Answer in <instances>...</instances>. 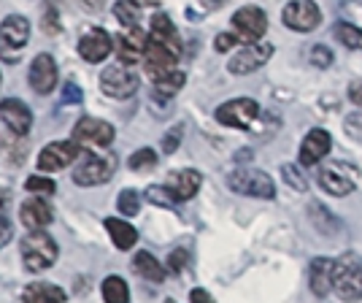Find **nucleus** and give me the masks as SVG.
I'll return each mask as SVG.
<instances>
[{
  "label": "nucleus",
  "instance_id": "nucleus-48",
  "mask_svg": "<svg viewBox=\"0 0 362 303\" xmlns=\"http://www.w3.org/2000/svg\"><path fill=\"white\" fill-rule=\"evenodd\" d=\"M130 3H136V6H157V0H130Z\"/></svg>",
  "mask_w": 362,
  "mask_h": 303
},
{
  "label": "nucleus",
  "instance_id": "nucleus-13",
  "mask_svg": "<svg viewBox=\"0 0 362 303\" xmlns=\"http://www.w3.org/2000/svg\"><path fill=\"white\" fill-rule=\"evenodd\" d=\"M76 157H81V147L76 141H54V144H49V147L41 149L38 168L54 173V171H62V168L71 166Z\"/></svg>",
  "mask_w": 362,
  "mask_h": 303
},
{
  "label": "nucleus",
  "instance_id": "nucleus-10",
  "mask_svg": "<svg viewBox=\"0 0 362 303\" xmlns=\"http://www.w3.org/2000/svg\"><path fill=\"white\" fill-rule=\"evenodd\" d=\"M233 30L241 38V44L259 41L265 35V30H268V16L257 6H243V8H238L233 14Z\"/></svg>",
  "mask_w": 362,
  "mask_h": 303
},
{
  "label": "nucleus",
  "instance_id": "nucleus-44",
  "mask_svg": "<svg viewBox=\"0 0 362 303\" xmlns=\"http://www.w3.org/2000/svg\"><path fill=\"white\" fill-rule=\"evenodd\" d=\"M189 301H192V303H216V301L211 298V295L206 292V290H200V287L189 292Z\"/></svg>",
  "mask_w": 362,
  "mask_h": 303
},
{
  "label": "nucleus",
  "instance_id": "nucleus-20",
  "mask_svg": "<svg viewBox=\"0 0 362 303\" xmlns=\"http://www.w3.org/2000/svg\"><path fill=\"white\" fill-rule=\"evenodd\" d=\"M19 219H22V225L30 227V230H44V227L54 219V212H52V206H49L46 198L35 195V198H28V200L22 203Z\"/></svg>",
  "mask_w": 362,
  "mask_h": 303
},
{
  "label": "nucleus",
  "instance_id": "nucleus-11",
  "mask_svg": "<svg viewBox=\"0 0 362 303\" xmlns=\"http://www.w3.org/2000/svg\"><path fill=\"white\" fill-rule=\"evenodd\" d=\"M273 57V44H259V41H252V44H243L233 57H230V74L243 76L252 74L257 68H262L265 62Z\"/></svg>",
  "mask_w": 362,
  "mask_h": 303
},
{
  "label": "nucleus",
  "instance_id": "nucleus-9",
  "mask_svg": "<svg viewBox=\"0 0 362 303\" xmlns=\"http://www.w3.org/2000/svg\"><path fill=\"white\" fill-rule=\"evenodd\" d=\"M74 141L81 149H103L114 141V125L106 120H95V117H84L76 122Z\"/></svg>",
  "mask_w": 362,
  "mask_h": 303
},
{
  "label": "nucleus",
  "instance_id": "nucleus-15",
  "mask_svg": "<svg viewBox=\"0 0 362 303\" xmlns=\"http://www.w3.org/2000/svg\"><path fill=\"white\" fill-rule=\"evenodd\" d=\"M144 68H146V74L151 76V81H157V79H163L165 74L170 71H176V62H179V55L176 52H170L168 46L157 44V41H151L146 44V52H144Z\"/></svg>",
  "mask_w": 362,
  "mask_h": 303
},
{
  "label": "nucleus",
  "instance_id": "nucleus-38",
  "mask_svg": "<svg viewBox=\"0 0 362 303\" xmlns=\"http://www.w3.org/2000/svg\"><path fill=\"white\" fill-rule=\"evenodd\" d=\"M181 136H184V127H181V125L170 127V130H168V136L163 138V152H165V154H173L176 147L181 144Z\"/></svg>",
  "mask_w": 362,
  "mask_h": 303
},
{
  "label": "nucleus",
  "instance_id": "nucleus-46",
  "mask_svg": "<svg viewBox=\"0 0 362 303\" xmlns=\"http://www.w3.org/2000/svg\"><path fill=\"white\" fill-rule=\"evenodd\" d=\"M8 203H11V195H8V190H6V187H0V214H6Z\"/></svg>",
  "mask_w": 362,
  "mask_h": 303
},
{
  "label": "nucleus",
  "instance_id": "nucleus-16",
  "mask_svg": "<svg viewBox=\"0 0 362 303\" xmlns=\"http://www.w3.org/2000/svg\"><path fill=\"white\" fill-rule=\"evenodd\" d=\"M0 122L14 133V136H28L30 133V125H33V114L30 108L25 106L22 101H16V98H8V101H3L0 103Z\"/></svg>",
  "mask_w": 362,
  "mask_h": 303
},
{
  "label": "nucleus",
  "instance_id": "nucleus-7",
  "mask_svg": "<svg viewBox=\"0 0 362 303\" xmlns=\"http://www.w3.org/2000/svg\"><path fill=\"white\" fill-rule=\"evenodd\" d=\"M141 87V76L133 71V65H114V68H106L100 74V90L106 92L108 98H117V101H127L133 98Z\"/></svg>",
  "mask_w": 362,
  "mask_h": 303
},
{
  "label": "nucleus",
  "instance_id": "nucleus-42",
  "mask_svg": "<svg viewBox=\"0 0 362 303\" xmlns=\"http://www.w3.org/2000/svg\"><path fill=\"white\" fill-rule=\"evenodd\" d=\"M11 236H14V225L0 214V249L6 246V244L11 241Z\"/></svg>",
  "mask_w": 362,
  "mask_h": 303
},
{
  "label": "nucleus",
  "instance_id": "nucleus-4",
  "mask_svg": "<svg viewBox=\"0 0 362 303\" xmlns=\"http://www.w3.org/2000/svg\"><path fill=\"white\" fill-rule=\"evenodd\" d=\"M227 187L238 195L259 198V200H271L276 198V184L273 179L259 171V168H235L230 176H227Z\"/></svg>",
  "mask_w": 362,
  "mask_h": 303
},
{
  "label": "nucleus",
  "instance_id": "nucleus-32",
  "mask_svg": "<svg viewBox=\"0 0 362 303\" xmlns=\"http://www.w3.org/2000/svg\"><path fill=\"white\" fill-rule=\"evenodd\" d=\"M127 166L133 168V171H149V168L157 166V152L149 149V147H144V149H138L136 154L130 157Z\"/></svg>",
  "mask_w": 362,
  "mask_h": 303
},
{
  "label": "nucleus",
  "instance_id": "nucleus-41",
  "mask_svg": "<svg viewBox=\"0 0 362 303\" xmlns=\"http://www.w3.org/2000/svg\"><path fill=\"white\" fill-rule=\"evenodd\" d=\"M46 25H44V30L49 33V35H57L60 33V19H57V11L54 8H46Z\"/></svg>",
  "mask_w": 362,
  "mask_h": 303
},
{
  "label": "nucleus",
  "instance_id": "nucleus-31",
  "mask_svg": "<svg viewBox=\"0 0 362 303\" xmlns=\"http://www.w3.org/2000/svg\"><path fill=\"white\" fill-rule=\"evenodd\" d=\"M117 209L124 217H136L141 212V198H138L136 190H122L119 198H117Z\"/></svg>",
  "mask_w": 362,
  "mask_h": 303
},
{
  "label": "nucleus",
  "instance_id": "nucleus-36",
  "mask_svg": "<svg viewBox=\"0 0 362 303\" xmlns=\"http://www.w3.org/2000/svg\"><path fill=\"white\" fill-rule=\"evenodd\" d=\"M311 62L317 65V68H330V62H332V52L327 49L325 44H317L314 49H311Z\"/></svg>",
  "mask_w": 362,
  "mask_h": 303
},
{
  "label": "nucleus",
  "instance_id": "nucleus-33",
  "mask_svg": "<svg viewBox=\"0 0 362 303\" xmlns=\"http://www.w3.org/2000/svg\"><path fill=\"white\" fill-rule=\"evenodd\" d=\"M146 198H149L154 206H168V209L179 203V200H176V195L168 190V184H165V187H157V184H151L149 190H146Z\"/></svg>",
  "mask_w": 362,
  "mask_h": 303
},
{
  "label": "nucleus",
  "instance_id": "nucleus-3",
  "mask_svg": "<svg viewBox=\"0 0 362 303\" xmlns=\"http://www.w3.org/2000/svg\"><path fill=\"white\" fill-rule=\"evenodd\" d=\"M332 292L346 303H354L362 298V263L354 255H344L335 260L332 268Z\"/></svg>",
  "mask_w": 362,
  "mask_h": 303
},
{
  "label": "nucleus",
  "instance_id": "nucleus-45",
  "mask_svg": "<svg viewBox=\"0 0 362 303\" xmlns=\"http://www.w3.org/2000/svg\"><path fill=\"white\" fill-rule=\"evenodd\" d=\"M349 101L354 103V106L362 108V81H357V84H351V90H349Z\"/></svg>",
  "mask_w": 362,
  "mask_h": 303
},
{
  "label": "nucleus",
  "instance_id": "nucleus-34",
  "mask_svg": "<svg viewBox=\"0 0 362 303\" xmlns=\"http://www.w3.org/2000/svg\"><path fill=\"white\" fill-rule=\"evenodd\" d=\"M281 176H284V182L292 187V190H298V193H305L308 190V182H305V176L300 173V168L287 163V166H281Z\"/></svg>",
  "mask_w": 362,
  "mask_h": 303
},
{
  "label": "nucleus",
  "instance_id": "nucleus-1",
  "mask_svg": "<svg viewBox=\"0 0 362 303\" xmlns=\"http://www.w3.org/2000/svg\"><path fill=\"white\" fill-rule=\"evenodd\" d=\"M117 154L111 152H95L87 149L81 152V160L74 168V182L78 187H95V184H106L114 171H117Z\"/></svg>",
  "mask_w": 362,
  "mask_h": 303
},
{
  "label": "nucleus",
  "instance_id": "nucleus-12",
  "mask_svg": "<svg viewBox=\"0 0 362 303\" xmlns=\"http://www.w3.org/2000/svg\"><path fill=\"white\" fill-rule=\"evenodd\" d=\"M281 19L289 30L308 33L322 22V11L314 0H289L281 11Z\"/></svg>",
  "mask_w": 362,
  "mask_h": 303
},
{
  "label": "nucleus",
  "instance_id": "nucleus-30",
  "mask_svg": "<svg viewBox=\"0 0 362 303\" xmlns=\"http://www.w3.org/2000/svg\"><path fill=\"white\" fill-rule=\"evenodd\" d=\"M335 38L346 46V49H362V30H357V28L349 25V22H341V25L335 28Z\"/></svg>",
  "mask_w": 362,
  "mask_h": 303
},
{
  "label": "nucleus",
  "instance_id": "nucleus-29",
  "mask_svg": "<svg viewBox=\"0 0 362 303\" xmlns=\"http://www.w3.org/2000/svg\"><path fill=\"white\" fill-rule=\"evenodd\" d=\"M184 81H187V76H184V71H170V74H165L163 79H157L154 81V87H157V92L160 95H165V98H170V95H176V92L184 87Z\"/></svg>",
  "mask_w": 362,
  "mask_h": 303
},
{
  "label": "nucleus",
  "instance_id": "nucleus-2",
  "mask_svg": "<svg viewBox=\"0 0 362 303\" xmlns=\"http://www.w3.org/2000/svg\"><path fill=\"white\" fill-rule=\"evenodd\" d=\"M19 252H22V260H25V265H28V271H35V273L52 268L57 255H60L54 239L46 236L44 230H30V233L19 241Z\"/></svg>",
  "mask_w": 362,
  "mask_h": 303
},
{
  "label": "nucleus",
  "instance_id": "nucleus-25",
  "mask_svg": "<svg viewBox=\"0 0 362 303\" xmlns=\"http://www.w3.org/2000/svg\"><path fill=\"white\" fill-rule=\"evenodd\" d=\"M106 230H108V236L114 239V244L119 246V249H133L136 246V241H138V230L130 222H124V219H106Z\"/></svg>",
  "mask_w": 362,
  "mask_h": 303
},
{
  "label": "nucleus",
  "instance_id": "nucleus-23",
  "mask_svg": "<svg viewBox=\"0 0 362 303\" xmlns=\"http://www.w3.org/2000/svg\"><path fill=\"white\" fill-rule=\"evenodd\" d=\"M332 268H335V260L330 258L311 260V292L317 298H325L332 292Z\"/></svg>",
  "mask_w": 362,
  "mask_h": 303
},
{
  "label": "nucleus",
  "instance_id": "nucleus-18",
  "mask_svg": "<svg viewBox=\"0 0 362 303\" xmlns=\"http://www.w3.org/2000/svg\"><path fill=\"white\" fill-rule=\"evenodd\" d=\"M111 49H114V41H111V35H108L106 30H100V28L84 33L81 41H78V55L87 62H103L108 55H111Z\"/></svg>",
  "mask_w": 362,
  "mask_h": 303
},
{
  "label": "nucleus",
  "instance_id": "nucleus-49",
  "mask_svg": "<svg viewBox=\"0 0 362 303\" xmlns=\"http://www.w3.org/2000/svg\"><path fill=\"white\" fill-rule=\"evenodd\" d=\"M168 303H173V301H168Z\"/></svg>",
  "mask_w": 362,
  "mask_h": 303
},
{
  "label": "nucleus",
  "instance_id": "nucleus-35",
  "mask_svg": "<svg viewBox=\"0 0 362 303\" xmlns=\"http://www.w3.org/2000/svg\"><path fill=\"white\" fill-rule=\"evenodd\" d=\"M25 190H28V193H38V195H54L57 182H54V179H44V176H30V179L25 182Z\"/></svg>",
  "mask_w": 362,
  "mask_h": 303
},
{
  "label": "nucleus",
  "instance_id": "nucleus-39",
  "mask_svg": "<svg viewBox=\"0 0 362 303\" xmlns=\"http://www.w3.org/2000/svg\"><path fill=\"white\" fill-rule=\"evenodd\" d=\"M241 44V38L235 35V33H219L216 35V41H214V46H216V52H230L233 46Z\"/></svg>",
  "mask_w": 362,
  "mask_h": 303
},
{
  "label": "nucleus",
  "instance_id": "nucleus-22",
  "mask_svg": "<svg viewBox=\"0 0 362 303\" xmlns=\"http://www.w3.org/2000/svg\"><path fill=\"white\" fill-rule=\"evenodd\" d=\"M149 38H151V41H157V44L168 46L170 52H176V55L181 57V38H179V33H176V25L170 22V16H168V14H154V16H151Z\"/></svg>",
  "mask_w": 362,
  "mask_h": 303
},
{
  "label": "nucleus",
  "instance_id": "nucleus-6",
  "mask_svg": "<svg viewBox=\"0 0 362 303\" xmlns=\"http://www.w3.org/2000/svg\"><path fill=\"white\" fill-rule=\"evenodd\" d=\"M357 182H360V171H357V166L346 163V160L327 163V166H322V171H319V184L335 198H344L349 193H354Z\"/></svg>",
  "mask_w": 362,
  "mask_h": 303
},
{
  "label": "nucleus",
  "instance_id": "nucleus-17",
  "mask_svg": "<svg viewBox=\"0 0 362 303\" xmlns=\"http://www.w3.org/2000/svg\"><path fill=\"white\" fill-rule=\"evenodd\" d=\"M332 147V138L327 130H322V127H314L308 136L303 138L300 144V166H317L322 163L325 157H327V152Z\"/></svg>",
  "mask_w": 362,
  "mask_h": 303
},
{
  "label": "nucleus",
  "instance_id": "nucleus-14",
  "mask_svg": "<svg viewBox=\"0 0 362 303\" xmlns=\"http://www.w3.org/2000/svg\"><path fill=\"white\" fill-rule=\"evenodd\" d=\"M149 44V35L141 30V28H127V30L117 35L114 41V52H117V60L122 65H136L138 60H144V52Z\"/></svg>",
  "mask_w": 362,
  "mask_h": 303
},
{
  "label": "nucleus",
  "instance_id": "nucleus-8",
  "mask_svg": "<svg viewBox=\"0 0 362 303\" xmlns=\"http://www.w3.org/2000/svg\"><path fill=\"white\" fill-rule=\"evenodd\" d=\"M257 120H259V103L252 98H235V101H227L216 108V122L225 127L249 130Z\"/></svg>",
  "mask_w": 362,
  "mask_h": 303
},
{
  "label": "nucleus",
  "instance_id": "nucleus-40",
  "mask_svg": "<svg viewBox=\"0 0 362 303\" xmlns=\"http://www.w3.org/2000/svg\"><path fill=\"white\" fill-rule=\"evenodd\" d=\"M168 265H170V271H173V273L184 271V265H187V252H184V249H176V252H170V258H168Z\"/></svg>",
  "mask_w": 362,
  "mask_h": 303
},
{
  "label": "nucleus",
  "instance_id": "nucleus-43",
  "mask_svg": "<svg viewBox=\"0 0 362 303\" xmlns=\"http://www.w3.org/2000/svg\"><path fill=\"white\" fill-rule=\"evenodd\" d=\"M78 101H81V90H78V84L68 81V84H65V92H62V103H78Z\"/></svg>",
  "mask_w": 362,
  "mask_h": 303
},
{
  "label": "nucleus",
  "instance_id": "nucleus-24",
  "mask_svg": "<svg viewBox=\"0 0 362 303\" xmlns=\"http://www.w3.org/2000/svg\"><path fill=\"white\" fill-rule=\"evenodd\" d=\"M22 301L25 303H68L65 292L54 285H46V282H38V285H30L22 292Z\"/></svg>",
  "mask_w": 362,
  "mask_h": 303
},
{
  "label": "nucleus",
  "instance_id": "nucleus-47",
  "mask_svg": "<svg viewBox=\"0 0 362 303\" xmlns=\"http://www.w3.org/2000/svg\"><path fill=\"white\" fill-rule=\"evenodd\" d=\"M227 0H203V6L206 8H219V6H225Z\"/></svg>",
  "mask_w": 362,
  "mask_h": 303
},
{
  "label": "nucleus",
  "instance_id": "nucleus-27",
  "mask_svg": "<svg viewBox=\"0 0 362 303\" xmlns=\"http://www.w3.org/2000/svg\"><path fill=\"white\" fill-rule=\"evenodd\" d=\"M103 301L106 303H127L130 301V290L119 276H108L103 282Z\"/></svg>",
  "mask_w": 362,
  "mask_h": 303
},
{
  "label": "nucleus",
  "instance_id": "nucleus-21",
  "mask_svg": "<svg viewBox=\"0 0 362 303\" xmlns=\"http://www.w3.org/2000/svg\"><path fill=\"white\" fill-rule=\"evenodd\" d=\"M203 184V176L197 173L195 168H184V171H173L168 179V190L176 195V200H189L195 198V193Z\"/></svg>",
  "mask_w": 362,
  "mask_h": 303
},
{
  "label": "nucleus",
  "instance_id": "nucleus-5",
  "mask_svg": "<svg viewBox=\"0 0 362 303\" xmlns=\"http://www.w3.org/2000/svg\"><path fill=\"white\" fill-rule=\"evenodd\" d=\"M30 41V22L25 16L11 14L0 22V57L8 62H16L22 49Z\"/></svg>",
  "mask_w": 362,
  "mask_h": 303
},
{
  "label": "nucleus",
  "instance_id": "nucleus-28",
  "mask_svg": "<svg viewBox=\"0 0 362 303\" xmlns=\"http://www.w3.org/2000/svg\"><path fill=\"white\" fill-rule=\"evenodd\" d=\"M114 16L119 19V25H124V28H138L141 6L130 3V0H117V3H114Z\"/></svg>",
  "mask_w": 362,
  "mask_h": 303
},
{
  "label": "nucleus",
  "instance_id": "nucleus-37",
  "mask_svg": "<svg viewBox=\"0 0 362 303\" xmlns=\"http://www.w3.org/2000/svg\"><path fill=\"white\" fill-rule=\"evenodd\" d=\"M311 212H317L322 219H314V225H319L322 230H335L338 227V222H335V217H332L325 206H319V203H311Z\"/></svg>",
  "mask_w": 362,
  "mask_h": 303
},
{
  "label": "nucleus",
  "instance_id": "nucleus-26",
  "mask_svg": "<svg viewBox=\"0 0 362 303\" xmlns=\"http://www.w3.org/2000/svg\"><path fill=\"white\" fill-rule=\"evenodd\" d=\"M133 268H136L138 276L149 279V282H154V285H160V282L165 279V268H163V263L154 258L151 252H138L136 258H133Z\"/></svg>",
  "mask_w": 362,
  "mask_h": 303
},
{
  "label": "nucleus",
  "instance_id": "nucleus-19",
  "mask_svg": "<svg viewBox=\"0 0 362 303\" xmlns=\"http://www.w3.org/2000/svg\"><path fill=\"white\" fill-rule=\"evenodd\" d=\"M30 87L38 95H49V92L54 90V84H57V65L54 60L49 57V55H38L30 65Z\"/></svg>",
  "mask_w": 362,
  "mask_h": 303
}]
</instances>
